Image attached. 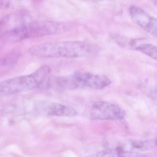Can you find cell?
<instances>
[{
  "label": "cell",
  "mask_w": 157,
  "mask_h": 157,
  "mask_svg": "<svg viewBox=\"0 0 157 157\" xmlns=\"http://www.w3.org/2000/svg\"><path fill=\"white\" fill-rule=\"evenodd\" d=\"M90 44L82 41H58L36 45L29 48L32 56L44 58H78L92 51Z\"/></svg>",
  "instance_id": "6da1fadb"
},
{
  "label": "cell",
  "mask_w": 157,
  "mask_h": 157,
  "mask_svg": "<svg viewBox=\"0 0 157 157\" xmlns=\"http://www.w3.org/2000/svg\"><path fill=\"white\" fill-rule=\"evenodd\" d=\"M51 68L44 65L32 74L19 76L0 82V97L31 90L40 87L49 76Z\"/></svg>",
  "instance_id": "7a4b0ae2"
},
{
  "label": "cell",
  "mask_w": 157,
  "mask_h": 157,
  "mask_svg": "<svg viewBox=\"0 0 157 157\" xmlns=\"http://www.w3.org/2000/svg\"><path fill=\"white\" fill-rule=\"evenodd\" d=\"M71 27L69 24L66 23L38 21L19 26L17 28V35L21 42L26 38L41 37L63 33L68 31Z\"/></svg>",
  "instance_id": "3957f363"
},
{
  "label": "cell",
  "mask_w": 157,
  "mask_h": 157,
  "mask_svg": "<svg viewBox=\"0 0 157 157\" xmlns=\"http://www.w3.org/2000/svg\"><path fill=\"white\" fill-rule=\"evenodd\" d=\"M87 113L88 117L94 120L122 119L125 116L124 110L118 105L105 101L94 103Z\"/></svg>",
  "instance_id": "277c9868"
},
{
  "label": "cell",
  "mask_w": 157,
  "mask_h": 157,
  "mask_svg": "<svg viewBox=\"0 0 157 157\" xmlns=\"http://www.w3.org/2000/svg\"><path fill=\"white\" fill-rule=\"evenodd\" d=\"M152 146V140H129L113 149L105 150L102 151L100 153L101 154L100 156H125L126 154L128 155L146 150Z\"/></svg>",
  "instance_id": "5b68a950"
},
{
  "label": "cell",
  "mask_w": 157,
  "mask_h": 157,
  "mask_svg": "<svg viewBox=\"0 0 157 157\" xmlns=\"http://www.w3.org/2000/svg\"><path fill=\"white\" fill-rule=\"evenodd\" d=\"M129 14L133 21L154 37H157V19L151 17L140 7L132 6L129 8Z\"/></svg>",
  "instance_id": "8992f818"
},
{
  "label": "cell",
  "mask_w": 157,
  "mask_h": 157,
  "mask_svg": "<svg viewBox=\"0 0 157 157\" xmlns=\"http://www.w3.org/2000/svg\"><path fill=\"white\" fill-rule=\"evenodd\" d=\"M35 109L39 113L50 116L73 117L78 113L70 106L51 102L38 103L36 105Z\"/></svg>",
  "instance_id": "52a82bcc"
},
{
  "label": "cell",
  "mask_w": 157,
  "mask_h": 157,
  "mask_svg": "<svg viewBox=\"0 0 157 157\" xmlns=\"http://www.w3.org/2000/svg\"><path fill=\"white\" fill-rule=\"evenodd\" d=\"M82 87L95 90H101L111 83L109 78L104 75L94 74L83 71H77L74 74Z\"/></svg>",
  "instance_id": "ba28073f"
},
{
  "label": "cell",
  "mask_w": 157,
  "mask_h": 157,
  "mask_svg": "<svg viewBox=\"0 0 157 157\" xmlns=\"http://www.w3.org/2000/svg\"><path fill=\"white\" fill-rule=\"evenodd\" d=\"M23 14L21 13L5 16L0 20V37L13 28L25 24Z\"/></svg>",
  "instance_id": "9c48e42d"
},
{
  "label": "cell",
  "mask_w": 157,
  "mask_h": 157,
  "mask_svg": "<svg viewBox=\"0 0 157 157\" xmlns=\"http://www.w3.org/2000/svg\"><path fill=\"white\" fill-rule=\"evenodd\" d=\"M135 49L156 60L157 50L156 46L150 44H142L137 45Z\"/></svg>",
  "instance_id": "30bf717a"
},
{
  "label": "cell",
  "mask_w": 157,
  "mask_h": 157,
  "mask_svg": "<svg viewBox=\"0 0 157 157\" xmlns=\"http://www.w3.org/2000/svg\"><path fill=\"white\" fill-rule=\"evenodd\" d=\"M10 0H0V7L2 9L9 8L10 5Z\"/></svg>",
  "instance_id": "8fae6325"
},
{
  "label": "cell",
  "mask_w": 157,
  "mask_h": 157,
  "mask_svg": "<svg viewBox=\"0 0 157 157\" xmlns=\"http://www.w3.org/2000/svg\"><path fill=\"white\" fill-rule=\"evenodd\" d=\"M90 1L94 2H101L104 1V0H90Z\"/></svg>",
  "instance_id": "7c38bea8"
},
{
  "label": "cell",
  "mask_w": 157,
  "mask_h": 157,
  "mask_svg": "<svg viewBox=\"0 0 157 157\" xmlns=\"http://www.w3.org/2000/svg\"><path fill=\"white\" fill-rule=\"evenodd\" d=\"M35 1H37V0H35Z\"/></svg>",
  "instance_id": "4fadbf2b"
}]
</instances>
